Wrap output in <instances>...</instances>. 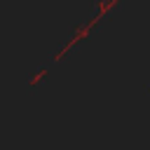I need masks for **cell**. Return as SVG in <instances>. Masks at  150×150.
<instances>
[{"mask_svg":"<svg viewBox=\"0 0 150 150\" xmlns=\"http://www.w3.org/2000/svg\"><path fill=\"white\" fill-rule=\"evenodd\" d=\"M117 2H120V0H101V2H98V7H96V14H94V16H91L87 23H82V26H80V28L73 33V38H70V40H68V42L61 47V52H59L54 59H56V61H61V59L66 56V52H70V49H73V47H75L80 40H84V38L89 35V30H91V28H94V26H96V23H98V21H101V19H103V16H105V14H108V12H110V9L117 5Z\"/></svg>","mask_w":150,"mask_h":150,"instance_id":"6da1fadb","label":"cell"}]
</instances>
